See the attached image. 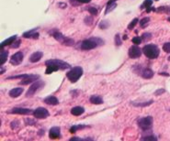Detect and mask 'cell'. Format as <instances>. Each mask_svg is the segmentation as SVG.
<instances>
[{
  "mask_svg": "<svg viewBox=\"0 0 170 141\" xmlns=\"http://www.w3.org/2000/svg\"><path fill=\"white\" fill-rule=\"evenodd\" d=\"M38 29V28H34V29H31V30H30V31H28V32H25L22 36L24 37V38H26V39H38L39 38V33H36V30Z\"/></svg>",
  "mask_w": 170,
  "mask_h": 141,
  "instance_id": "cell-14",
  "label": "cell"
},
{
  "mask_svg": "<svg viewBox=\"0 0 170 141\" xmlns=\"http://www.w3.org/2000/svg\"><path fill=\"white\" fill-rule=\"evenodd\" d=\"M163 50L166 53H170V42H166L163 46Z\"/></svg>",
  "mask_w": 170,
  "mask_h": 141,
  "instance_id": "cell-30",
  "label": "cell"
},
{
  "mask_svg": "<svg viewBox=\"0 0 170 141\" xmlns=\"http://www.w3.org/2000/svg\"><path fill=\"white\" fill-rule=\"evenodd\" d=\"M150 21V19L149 17H143V19L142 20H140V26L143 28L145 27V25Z\"/></svg>",
  "mask_w": 170,
  "mask_h": 141,
  "instance_id": "cell-27",
  "label": "cell"
},
{
  "mask_svg": "<svg viewBox=\"0 0 170 141\" xmlns=\"http://www.w3.org/2000/svg\"><path fill=\"white\" fill-rule=\"evenodd\" d=\"M115 45L116 46H121V38H120L119 34H116V36H115Z\"/></svg>",
  "mask_w": 170,
  "mask_h": 141,
  "instance_id": "cell-33",
  "label": "cell"
},
{
  "mask_svg": "<svg viewBox=\"0 0 170 141\" xmlns=\"http://www.w3.org/2000/svg\"><path fill=\"white\" fill-rule=\"evenodd\" d=\"M143 52L148 59L153 60V59H156L159 56L160 50L155 44H147L143 48Z\"/></svg>",
  "mask_w": 170,
  "mask_h": 141,
  "instance_id": "cell-2",
  "label": "cell"
},
{
  "mask_svg": "<svg viewBox=\"0 0 170 141\" xmlns=\"http://www.w3.org/2000/svg\"><path fill=\"white\" fill-rule=\"evenodd\" d=\"M18 125H20V124H18V121L17 120H16V121H13L12 123H11V128H17V127H18Z\"/></svg>",
  "mask_w": 170,
  "mask_h": 141,
  "instance_id": "cell-38",
  "label": "cell"
},
{
  "mask_svg": "<svg viewBox=\"0 0 170 141\" xmlns=\"http://www.w3.org/2000/svg\"><path fill=\"white\" fill-rule=\"evenodd\" d=\"M168 61H169V62H170V56H169V57H168Z\"/></svg>",
  "mask_w": 170,
  "mask_h": 141,
  "instance_id": "cell-45",
  "label": "cell"
},
{
  "mask_svg": "<svg viewBox=\"0 0 170 141\" xmlns=\"http://www.w3.org/2000/svg\"><path fill=\"white\" fill-rule=\"evenodd\" d=\"M142 41H143V39L140 38V37H134V38L133 39V42H134L135 45H139V44H141Z\"/></svg>",
  "mask_w": 170,
  "mask_h": 141,
  "instance_id": "cell-31",
  "label": "cell"
},
{
  "mask_svg": "<svg viewBox=\"0 0 170 141\" xmlns=\"http://www.w3.org/2000/svg\"><path fill=\"white\" fill-rule=\"evenodd\" d=\"M40 78V75H37V74H29L26 78L22 79V81L20 82V84L21 85H26V84H29L32 82H35L37 81L38 79Z\"/></svg>",
  "mask_w": 170,
  "mask_h": 141,
  "instance_id": "cell-12",
  "label": "cell"
},
{
  "mask_svg": "<svg viewBox=\"0 0 170 141\" xmlns=\"http://www.w3.org/2000/svg\"><path fill=\"white\" fill-rule=\"evenodd\" d=\"M11 114H17V115H29L30 113H33L32 110L28 108H22V107H15L11 111H9Z\"/></svg>",
  "mask_w": 170,
  "mask_h": 141,
  "instance_id": "cell-13",
  "label": "cell"
},
{
  "mask_svg": "<svg viewBox=\"0 0 170 141\" xmlns=\"http://www.w3.org/2000/svg\"><path fill=\"white\" fill-rule=\"evenodd\" d=\"M151 34L150 33H144L143 35V37H142V39L144 40V41H146V40H149L150 39H151Z\"/></svg>",
  "mask_w": 170,
  "mask_h": 141,
  "instance_id": "cell-37",
  "label": "cell"
},
{
  "mask_svg": "<svg viewBox=\"0 0 170 141\" xmlns=\"http://www.w3.org/2000/svg\"><path fill=\"white\" fill-rule=\"evenodd\" d=\"M138 20H139L138 19H134V20L133 21H131V23L129 24V26H128V28H129V29H133V28H134V27L136 26V24L138 23Z\"/></svg>",
  "mask_w": 170,
  "mask_h": 141,
  "instance_id": "cell-29",
  "label": "cell"
},
{
  "mask_svg": "<svg viewBox=\"0 0 170 141\" xmlns=\"http://www.w3.org/2000/svg\"><path fill=\"white\" fill-rule=\"evenodd\" d=\"M42 56H43L42 52H41V51H36V52H34V53H32V54L30 55V62H38L39 61L42 60Z\"/></svg>",
  "mask_w": 170,
  "mask_h": 141,
  "instance_id": "cell-15",
  "label": "cell"
},
{
  "mask_svg": "<svg viewBox=\"0 0 170 141\" xmlns=\"http://www.w3.org/2000/svg\"><path fill=\"white\" fill-rule=\"evenodd\" d=\"M142 55V50L137 47L136 45L135 46H131L130 49H129V56L131 58V59H137V58H140Z\"/></svg>",
  "mask_w": 170,
  "mask_h": 141,
  "instance_id": "cell-9",
  "label": "cell"
},
{
  "mask_svg": "<svg viewBox=\"0 0 170 141\" xmlns=\"http://www.w3.org/2000/svg\"><path fill=\"white\" fill-rule=\"evenodd\" d=\"M141 140H157V137H156L154 136H147L142 137Z\"/></svg>",
  "mask_w": 170,
  "mask_h": 141,
  "instance_id": "cell-35",
  "label": "cell"
},
{
  "mask_svg": "<svg viewBox=\"0 0 170 141\" xmlns=\"http://www.w3.org/2000/svg\"><path fill=\"white\" fill-rule=\"evenodd\" d=\"M16 39H17V35H14V36H12V37L8 38V40H4V41H3V42L1 43V45H0V49H1V50H3L5 46H8V45H11V44H12L13 42H15Z\"/></svg>",
  "mask_w": 170,
  "mask_h": 141,
  "instance_id": "cell-20",
  "label": "cell"
},
{
  "mask_svg": "<svg viewBox=\"0 0 170 141\" xmlns=\"http://www.w3.org/2000/svg\"><path fill=\"white\" fill-rule=\"evenodd\" d=\"M104 44V41L99 38H90L88 40H83L79 44V48L83 50H89L92 49H95L100 45Z\"/></svg>",
  "mask_w": 170,
  "mask_h": 141,
  "instance_id": "cell-1",
  "label": "cell"
},
{
  "mask_svg": "<svg viewBox=\"0 0 170 141\" xmlns=\"http://www.w3.org/2000/svg\"><path fill=\"white\" fill-rule=\"evenodd\" d=\"M71 141H87V140H93L92 138H78V137H73L70 139Z\"/></svg>",
  "mask_w": 170,
  "mask_h": 141,
  "instance_id": "cell-36",
  "label": "cell"
},
{
  "mask_svg": "<svg viewBox=\"0 0 170 141\" xmlns=\"http://www.w3.org/2000/svg\"><path fill=\"white\" fill-rule=\"evenodd\" d=\"M25 122H26V125H30V126H34L35 125V120L31 119V118H26L25 119Z\"/></svg>",
  "mask_w": 170,
  "mask_h": 141,
  "instance_id": "cell-32",
  "label": "cell"
},
{
  "mask_svg": "<svg viewBox=\"0 0 170 141\" xmlns=\"http://www.w3.org/2000/svg\"><path fill=\"white\" fill-rule=\"evenodd\" d=\"M24 59V56H23V53L20 51H18V52H16L15 54L12 55L11 59H10V63L12 65H20L22 61Z\"/></svg>",
  "mask_w": 170,
  "mask_h": 141,
  "instance_id": "cell-10",
  "label": "cell"
},
{
  "mask_svg": "<svg viewBox=\"0 0 170 141\" xmlns=\"http://www.w3.org/2000/svg\"><path fill=\"white\" fill-rule=\"evenodd\" d=\"M52 36L56 40H57V41H59V42H61L62 44L66 45V46H72V45H74V40L65 37L61 32H59V31H57V30H52Z\"/></svg>",
  "mask_w": 170,
  "mask_h": 141,
  "instance_id": "cell-4",
  "label": "cell"
},
{
  "mask_svg": "<svg viewBox=\"0 0 170 141\" xmlns=\"http://www.w3.org/2000/svg\"><path fill=\"white\" fill-rule=\"evenodd\" d=\"M87 128V126H84V125H78V126H73L71 128H70V132L71 133H74V132H77V130H81V129H84Z\"/></svg>",
  "mask_w": 170,
  "mask_h": 141,
  "instance_id": "cell-24",
  "label": "cell"
},
{
  "mask_svg": "<svg viewBox=\"0 0 170 141\" xmlns=\"http://www.w3.org/2000/svg\"><path fill=\"white\" fill-rule=\"evenodd\" d=\"M79 3H82V4H87V3H89L91 0H77Z\"/></svg>",
  "mask_w": 170,
  "mask_h": 141,
  "instance_id": "cell-41",
  "label": "cell"
},
{
  "mask_svg": "<svg viewBox=\"0 0 170 141\" xmlns=\"http://www.w3.org/2000/svg\"><path fill=\"white\" fill-rule=\"evenodd\" d=\"M160 75H168L167 74H160Z\"/></svg>",
  "mask_w": 170,
  "mask_h": 141,
  "instance_id": "cell-44",
  "label": "cell"
},
{
  "mask_svg": "<svg viewBox=\"0 0 170 141\" xmlns=\"http://www.w3.org/2000/svg\"><path fill=\"white\" fill-rule=\"evenodd\" d=\"M43 102H44L45 104H49V105H57V104H59L58 99L56 98L55 96H53V95H50V96L44 98Z\"/></svg>",
  "mask_w": 170,
  "mask_h": 141,
  "instance_id": "cell-16",
  "label": "cell"
},
{
  "mask_svg": "<svg viewBox=\"0 0 170 141\" xmlns=\"http://www.w3.org/2000/svg\"><path fill=\"white\" fill-rule=\"evenodd\" d=\"M156 1H158V0H156Z\"/></svg>",
  "mask_w": 170,
  "mask_h": 141,
  "instance_id": "cell-47",
  "label": "cell"
},
{
  "mask_svg": "<svg viewBox=\"0 0 170 141\" xmlns=\"http://www.w3.org/2000/svg\"><path fill=\"white\" fill-rule=\"evenodd\" d=\"M115 1H117V0H109V3H111V2H115Z\"/></svg>",
  "mask_w": 170,
  "mask_h": 141,
  "instance_id": "cell-43",
  "label": "cell"
},
{
  "mask_svg": "<svg viewBox=\"0 0 170 141\" xmlns=\"http://www.w3.org/2000/svg\"><path fill=\"white\" fill-rule=\"evenodd\" d=\"M115 8H116V3L115 2H111V3L108 2V4H107V9L105 11V14H108L109 11L113 10Z\"/></svg>",
  "mask_w": 170,
  "mask_h": 141,
  "instance_id": "cell-26",
  "label": "cell"
},
{
  "mask_svg": "<svg viewBox=\"0 0 170 141\" xmlns=\"http://www.w3.org/2000/svg\"><path fill=\"white\" fill-rule=\"evenodd\" d=\"M5 73V70H4V68L1 66V72H0V74H3Z\"/></svg>",
  "mask_w": 170,
  "mask_h": 141,
  "instance_id": "cell-42",
  "label": "cell"
},
{
  "mask_svg": "<svg viewBox=\"0 0 170 141\" xmlns=\"http://www.w3.org/2000/svg\"><path fill=\"white\" fill-rule=\"evenodd\" d=\"M152 5H153V0H144V2H143V5L141 6V8H142V9L145 8L147 13H149L151 10L156 11L155 8H152Z\"/></svg>",
  "mask_w": 170,
  "mask_h": 141,
  "instance_id": "cell-17",
  "label": "cell"
},
{
  "mask_svg": "<svg viewBox=\"0 0 170 141\" xmlns=\"http://www.w3.org/2000/svg\"><path fill=\"white\" fill-rule=\"evenodd\" d=\"M142 76L144 78V79H151L153 76H154V72L151 69H144L143 70V74H142Z\"/></svg>",
  "mask_w": 170,
  "mask_h": 141,
  "instance_id": "cell-21",
  "label": "cell"
},
{
  "mask_svg": "<svg viewBox=\"0 0 170 141\" xmlns=\"http://www.w3.org/2000/svg\"><path fill=\"white\" fill-rule=\"evenodd\" d=\"M90 103L93 104H103V99L98 95H92L90 97Z\"/></svg>",
  "mask_w": 170,
  "mask_h": 141,
  "instance_id": "cell-22",
  "label": "cell"
},
{
  "mask_svg": "<svg viewBox=\"0 0 170 141\" xmlns=\"http://www.w3.org/2000/svg\"><path fill=\"white\" fill-rule=\"evenodd\" d=\"M49 136H50L51 139L61 138V130H60V128H57V127L52 128L50 129V132H49Z\"/></svg>",
  "mask_w": 170,
  "mask_h": 141,
  "instance_id": "cell-11",
  "label": "cell"
},
{
  "mask_svg": "<svg viewBox=\"0 0 170 141\" xmlns=\"http://www.w3.org/2000/svg\"><path fill=\"white\" fill-rule=\"evenodd\" d=\"M45 64L46 65H49V64L55 65L59 68V70H66V69H69L71 67L70 64H68L67 62L61 61V60H48V61H46Z\"/></svg>",
  "mask_w": 170,
  "mask_h": 141,
  "instance_id": "cell-7",
  "label": "cell"
},
{
  "mask_svg": "<svg viewBox=\"0 0 170 141\" xmlns=\"http://www.w3.org/2000/svg\"><path fill=\"white\" fill-rule=\"evenodd\" d=\"M23 93V88H14V89H12L10 92H9V96L12 97V98H17L20 95H21V94Z\"/></svg>",
  "mask_w": 170,
  "mask_h": 141,
  "instance_id": "cell-18",
  "label": "cell"
},
{
  "mask_svg": "<svg viewBox=\"0 0 170 141\" xmlns=\"http://www.w3.org/2000/svg\"><path fill=\"white\" fill-rule=\"evenodd\" d=\"M109 23L108 21L103 20V21H101V23L99 24V28H107L109 27Z\"/></svg>",
  "mask_w": 170,
  "mask_h": 141,
  "instance_id": "cell-34",
  "label": "cell"
},
{
  "mask_svg": "<svg viewBox=\"0 0 170 141\" xmlns=\"http://www.w3.org/2000/svg\"><path fill=\"white\" fill-rule=\"evenodd\" d=\"M87 10H88V12L91 13V15H93V16H97V15H98V12H99L96 8H93V7L88 8Z\"/></svg>",
  "mask_w": 170,
  "mask_h": 141,
  "instance_id": "cell-28",
  "label": "cell"
},
{
  "mask_svg": "<svg viewBox=\"0 0 170 141\" xmlns=\"http://www.w3.org/2000/svg\"><path fill=\"white\" fill-rule=\"evenodd\" d=\"M151 104H153V100H150L149 102H145V103H139V104H136V103H131V104L134 105V106H140V107H143V106H148Z\"/></svg>",
  "mask_w": 170,
  "mask_h": 141,
  "instance_id": "cell-25",
  "label": "cell"
},
{
  "mask_svg": "<svg viewBox=\"0 0 170 141\" xmlns=\"http://www.w3.org/2000/svg\"><path fill=\"white\" fill-rule=\"evenodd\" d=\"M8 56V51L1 50V54H0V58H1V62H0V64H1V66L7 62Z\"/></svg>",
  "mask_w": 170,
  "mask_h": 141,
  "instance_id": "cell-23",
  "label": "cell"
},
{
  "mask_svg": "<svg viewBox=\"0 0 170 141\" xmlns=\"http://www.w3.org/2000/svg\"><path fill=\"white\" fill-rule=\"evenodd\" d=\"M83 75V69L79 66L72 68L67 73L66 76L71 82H77Z\"/></svg>",
  "mask_w": 170,
  "mask_h": 141,
  "instance_id": "cell-3",
  "label": "cell"
},
{
  "mask_svg": "<svg viewBox=\"0 0 170 141\" xmlns=\"http://www.w3.org/2000/svg\"><path fill=\"white\" fill-rule=\"evenodd\" d=\"M44 85H45L44 82H42V81H36L34 83H32L30 86L29 90H28V92L26 94V97H31V96H33L38 91L42 90V88L44 87Z\"/></svg>",
  "mask_w": 170,
  "mask_h": 141,
  "instance_id": "cell-5",
  "label": "cell"
},
{
  "mask_svg": "<svg viewBox=\"0 0 170 141\" xmlns=\"http://www.w3.org/2000/svg\"><path fill=\"white\" fill-rule=\"evenodd\" d=\"M163 93H165V90H164V89H159V90H157V91L155 93V94H156V95H159V94H162Z\"/></svg>",
  "mask_w": 170,
  "mask_h": 141,
  "instance_id": "cell-39",
  "label": "cell"
},
{
  "mask_svg": "<svg viewBox=\"0 0 170 141\" xmlns=\"http://www.w3.org/2000/svg\"><path fill=\"white\" fill-rule=\"evenodd\" d=\"M20 41L17 40L16 44H15V43H12V44H11V47H12V48H17L18 46H20Z\"/></svg>",
  "mask_w": 170,
  "mask_h": 141,
  "instance_id": "cell-40",
  "label": "cell"
},
{
  "mask_svg": "<svg viewBox=\"0 0 170 141\" xmlns=\"http://www.w3.org/2000/svg\"><path fill=\"white\" fill-rule=\"evenodd\" d=\"M84 112H85V108L82 106H75L71 109V114L75 116H81L82 114H84Z\"/></svg>",
  "mask_w": 170,
  "mask_h": 141,
  "instance_id": "cell-19",
  "label": "cell"
},
{
  "mask_svg": "<svg viewBox=\"0 0 170 141\" xmlns=\"http://www.w3.org/2000/svg\"><path fill=\"white\" fill-rule=\"evenodd\" d=\"M138 126L143 130H148L152 128L153 126V117L152 116H146V117H143L140 118L138 120Z\"/></svg>",
  "mask_w": 170,
  "mask_h": 141,
  "instance_id": "cell-6",
  "label": "cell"
},
{
  "mask_svg": "<svg viewBox=\"0 0 170 141\" xmlns=\"http://www.w3.org/2000/svg\"><path fill=\"white\" fill-rule=\"evenodd\" d=\"M33 116L37 119H45L50 116V114L47 109L43 107H38L33 111Z\"/></svg>",
  "mask_w": 170,
  "mask_h": 141,
  "instance_id": "cell-8",
  "label": "cell"
},
{
  "mask_svg": "<svg viewBox=\"0 0 170 141\" xmlns=\"http://www.w3.org/2000/svg\"><path fill=\"white\" fill-rule=\"evenodd\" d=\"M168 20H169V21H170V19H168Z\"/></svg>",
  "mask_w": 170,
  "mask_h": 141,
  "instance_id": "cell-46",
  "label": "cell"
}]
</instances>
